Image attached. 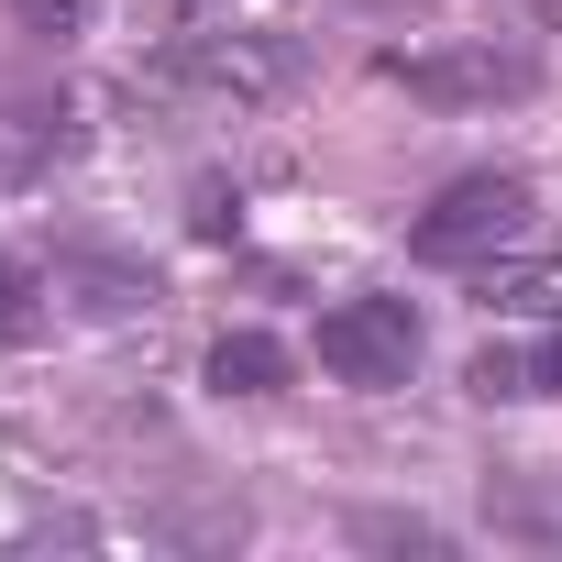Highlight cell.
<instances>
[{
    "mask_svg": "<svg viewBox=\"0 0 562 562\" xmlns=\"http://www.w3.org/2000/svg\"><path fill=\"white\" fill-rule=\"evenodd\" d=\"M529 232V177H452L430 210H419V265H474V254H496V243H518Z\"/></svg>",
    "mask_w": 562,
    "mask_h": 562,
    "instance_id": "6da1fadb",
    "label": "cell"
},
{
    "mask_svg": "<svg viewBox=\"0 0 562 562\" xmlns=\"http://www.w3.org/2000/svg\"><path fill=\"white\" fill-rule=\"evenodd\" d=\"M321 364L342 386H408V364H419L408 299H342V310H321Z\"/></svg>",
    "mask_w": 562,
    "mask_h": 562,
    "instance_id": "7a4b0ae2",
    "label": "cell"
},
{
    "mask_svg": "<svg viewBox=\"0 0 562 562\" xmlns=\"http://www.w3.org/2000/svg\"><path fill=\"white\" fill-rule=\"evenodd\" d=\"M386 78L463 111V100H518L529 89V56L518 45H452V56H386Z\"/></svg>",
    "mask_w": 562,
    "mask_h": 562,
    "instance_id": "3957f363",
    "label": "cell"
},
{
    "mask_svg": "<svg viewBox=\"0 0 562 562\" xmlns=\"http://www.w3.org/2000/svg\"><path fill=\"white\" fill-rule=\"evenodd\" d=\"M177 78L188 89H221V100H265L276 78H288V45H265V34H188L177 45Z\"/></svg>",
    "mask_w": 562,
    "mask_h": 562,
    "instance_id": "277c9868",
    "label": "cell"
},
{
    "mask_svg": "<svg viewBox=\"0 0 562 562\" xmlns=\"http://www.w3.org/2000/svg\"><path fill=\"white\" fill-rule=\"evenodd\" d=\"M67 144H78L67 100H45V89H0V166H12V177H45Z\"/></svg>",
    "mask_w": 562,
    "mask_h": 562,
    "instance_id": "5b68a950",
    "label": "cell"
},
{
    "mask_svg": "<svg viewBox=\"0 0 562 562\" xmlns=\"http://www.w3.org/2000/svg\"><path fill=\"white\" fill-rule=\"evenodd\" d=\"M463 386H474L485 408H529V397H551V386H562V342H485Z\"/></svg>",
    "mask_w": 562,
    "mask_h": 562,
    "instance_id": "8992f818",
    "label": "cell"
},
{
    "mask_svg": "<svg viewBox=\"0 0 562 562\" xmlns=\"http://www.w3.org/2000/svg\"><path fill=\"white\" fill-rule=\"evenodd\" d=\"M210 386L221 397H276V386H288V353H276L265 331H221L210 342Z\"/></svg>",
    "mask_w": 562,
    "mask_h": 562,
    "instance_id": "52a82bcc",
    "label": "cell"
},
{
    "mask_svg": "<svg viewBox=\"0 0 562 562\" xmlns=\"http://www.w3.org/2000/svg\"><path fill=\"white\" fill-rule=\"evenodd\" d=\"M496 321H562V265H485V288H474Z\"/></svg>",
    "mask_w": 562,
    "mask_h": 562,
    "instance_id": "ba28073f",
    "label": "cell"
},
{
    "mask_svg": "<svg viewBox=\"0 0 562 562\" xmlns=\"http://www.w3.org/2000/svg\"><path fill=\"white\" fill-rule=\"evenodd\" d=\"M45 288H78V310H89V321H133V310L155 299L144 276H122V265H56Z\"/></svg>",
    "mask_w": 562,
    "mask_h": 562,
    "instance_id": "9c48e42d",
    "label": "cell"
},
{
    "mask_svg": "<svg viewBox=\"0 0 562 562\" xmlns=\"http://www.w3.org/2000/svg\"><path fill=\"white\" fill-rule=\"evenodd\" d=\"M34 299H45V276H23L12 254H0V331H34Z\"/></svg>",
    "mask_w": 562,
    "mask_h": 562,
    "instance_id": "30bf717a",
    "label": "cell"
},
{
    "mask_svg": "<svg viewBox=\"0 0 562 562\" xmlns=\"http://www.w3.org/2000/svg\"><path fill=\"white\" fill-rule=\"evenodd\" d=\"M12 12H23L34 34H89V23H100V0H12Z\"/></svg>",
    "mask_w": 562,
    "mask_h": 562,
    "instance_id": "8fae6325",
    "label": "cell"
}]
</instances>
